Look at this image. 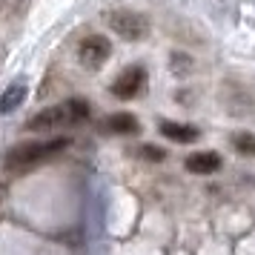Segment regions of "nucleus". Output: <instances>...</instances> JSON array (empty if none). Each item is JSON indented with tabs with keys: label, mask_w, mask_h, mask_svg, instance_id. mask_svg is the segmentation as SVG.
I'll return each instance as SVG.
<instances>
[{
	"label": "nucleus",
	"mask_w": 255,
	"mask_h": 255,
	"mask_svg": "<svg viewBox=\"0 0 255 255\" xmlns=\"http://www.w3.org/2000/svg\"><path fill=\"white\" fill-rule=\"evenodd\" d=\"M89 118V104L83 98H69L63 104H55L37 112L35 118H29L26 129L29 132H40V135H52V132H60V129H69V127H78Z\"/></svg>",
	"instance_id": "f257e3e1"
},
{
	"label": "nucleus",
	"mask_w": 255,
	"mask_h": 255,
	"mask_svg": "<svg viewBox=\"0 0 255 255\" xmlns=\"http://www.w3.org/2000/svg\"><path fill=\"white\" fill-rule=\"evenodd\" d=\"M69 146V138H49V140H26V143H17L6 152V169L9 172H23V169H32L37 163L55 158L58 152H63Z\"/></svg>",
	"instance_id": "f03ea898"
},
{
	"label": "nucleus",
	"mask_w": 255,
	"mask_h": 255,
	"mask_svg": "<svg viewBox=\"0 0 255 255\" xmlns=\"http://www.w3.org/2000/svg\"><path fill=\"white\" fill-rule=\"evenodd\" d=\"M106 23H109V29L118 37L132 40V43L143 40V37L149 35V20L140 12H132V9H115V12H109L106 14Z\"/></svg>",
	"instance_id": "7ed1b4c3"
},
{
	"label": "nucleus",
	"mask_w": 255,
	"mask_h": 255,
	"mask_svg": "<svg viewBox=\"0 0 255 255\" xmlns=\"http://www.w3.org/2000/svg\"><path fill=\"white\" fill-rule=\"evenodd\" d=\"M112 55V43L106 35H86L78 43V60L86 69H101Z\"/></svg>",
	"instance_id": "20e7f679"
},
{
	"label": "nucleus",
	"mask_w": 255,
	"mask_h": 255,
	"mask_svg": "<svg viewBox=\"0 0 255 255\" xmlns=\"http://www.w3.org/2000/svg\"><path fill=\"white\" fill-rule=\"evenodd\" d=\"M146 83H149V75H146L143 66H129L112 81V95L121 98V101H132V98L143 95Z\"/></svg>",
	"instance_id": "39448f33"
},
{
	"label": "nucleus",
	"mask_w": 255,
	"mask_h": 255,
	"mask_svg": "<svg viewBox=\"0 0 255 255\" xmlns=\"http://www.w3.org/2000/svg\"><path fill=\"white\" fill-rule=\"evenodd\" d=\"M186 169L192 175H212L221 169V155L218 152H192L186 158Z\"/></svg>",
	"instance_id": "423d86ee"
},
{
	"label": "nucleus",
	"mask_w": 255,
	"mask_h": 255,
	"mask_svg": "<svg viewBox=\"0 0 255 255\" xmlns=\"http://www.w3.org/2000/svg\"><path fill=\"white\" fill-rule=\"evenodd\" d=\"M158 129H161V135H166L175 143H195L198 135H201L198 127H192V124H175V121H161Z\"/></svg>",
	"instance_id": "0eeeda50"
},
{
	"label": "nucleus",
	"mask_w": 255,
	"mask_h": 255,
	"mask_svg": "<svg viewBox=\"0 0 255 255\" xmlns=\"http://www.w3.org/2000/svg\"><path fill=\"white\" fill-rule=\"evenodd\" d=\"M138 129H140L138 118L129 115V112H115L104 121V132H109V135H135Z\"/></svg>",
	"instance_id": "6e6552de"
},
{
	"label": "nucleus",
	"mask_w": 255,
	"mask_h": 255,
	"mask_svg": "<svg viewBox=\"0 0 255 255\" xmlns=\"http://www.w3.org/2000/svg\"><path fill=\"white\" fill-rule=\"evenodd\" d=\"M26 95H29V86H26L23 81H14L6 92L0 95V112H3V115H9V112H14L17 106H23Z\"/></svg>",
	"instance_id": "1a4fd4ad"
},
{
	"label": "nucleus",
	"mask_w": 255,
	"mask_h": 255,
	"mask_svg": "<svg viewBox=\"0 0 255 255\" xmlns=\"http://www.w3.org/2000/svg\"><path fill=\"white\" fill-rule=\"evenodd\" d=\"M232 146L244 158H255V135L253 132H235L232 135Z\"/></svg>",
	"instance_id": "9d476101"
},
{
	"label": "nucleus",
	"mask_w": 255,
	"mask_h": 255,
	"mask_svg": "<svg viewBox=\"0 0 255 255\" xmlns=\"http://www.w3.org/2000/svg\"><path fill=\"white\" fill-rule=\"evenodd\" d=\"M138 155H143L146 161H155V163L166 158V152H163L161 146H152V143H146V146H140V149H138Z\"/></svg>",
	"instance_id": "9b49d317"
}]
</instances>
